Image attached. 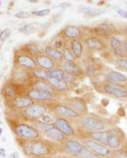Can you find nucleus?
Listing matches in <instances>:
<instances>
[{
  "mask_svg": "<svg viewBox=\"0 0 127 158\" xmlns=\"http://www.w3.org/2000/svg\"><path fill=\"white\" fill-rule=\"evenodd\" d=\"M15 131L19 136L25 139H35L39 136V133L37 130L27 125H19L17 126Z\"/></svg>",
  "mask_w": 127,
  "mask_h": 158,
  "instance_id": "f257e3e1",
  "label": "nucleus"
},
{
  "mask_svg": "<svg viewBox=\"0 0 127 158\" xmlns=\"http://www.w3.org/2000/svg\"><path fill=\"white\" fill-rule=\"evenodd\" d=\"M81 125L84 128L91 130H100L104 128V125L103 122L92 117L83 118L81 120Z\"/></svg>",
  "mask_w": 127,
  "mask_h": 158,
  "instance_id": "f03ea898",
  "label": "nucleus"
},
{
  "mask_svg": "<svg viewBox=\"0 0 127 158\" xmlns=\"http://www.w3.org/2000/svg\"><path fill=\"white\" fill-rule=\"evenodd\" d=\"M46 107L42 104H36L33 106H31L25 110V113L30 118H40L43 116V114L46 111Z\"/></svg>",
  "mask_w": 127,
  "mask_h": 158,
  "instance_id": "7ed1b4c3",
  "label": "nucleus"
},
{
  "mask_svg": "<svg viewBox=\"0 0 127 158\" xmlns=\"http://www.w3.org/2000/svg\"><path fill=\"white\" fill-rule=\"evenodd\" d=\"M27 150L31 154L35 156H42L48 152V148L42 142H36L28 144L26 146Z\"/></svg>",
  "mask_w": 127,
  "mask_h": 158,
  "instance_id": "20e7f679",
  "label": "nucleus"
},
{
  "mask_svg": "<svg viewBox=\"0 0 127 158\" xmlns=\"http://www.w3.org/2000/svg\"><path fill=\"white\" fill-rule=\"evenodd\" d=\"M111 46L114 52L118 55L123 57L127 56L126 43H124L120 39L112 37L111 38Z\"/></svg>",
  "mask_w": 127,
  "mask_h": 158,
  "instance_id": "39448f33",
  "label": "nucleus"
},
{
  "mask_svg": "<svg viewBox=\"0 0 127 158\" xmlns=\"http://www.w3.org/2000/svg\"><path fill=\"white\" fill-rule=\"evenodd\" d=\"M28 96L29 98L37 100H48L52 98V92L41 89H34L29 91Z\"/></svg>",
  "mask_w": 127,
  "mask_h": 158,
  "instance_id": "423d86ee",
  "label": "nucleus"
},
{
  "mask_svg": "<svg viewBox=\"0 0 127 158\" xmlns=\"http://www.w3.org/2000/svg\"><path fill=\"white\" fill-rule=\"evenodd\" d=\"M85 145L87 148L91 149L97 155L104 156L109 154V150L106 146H103V145L102 144H100L95 141L90 140H86L85 142Z\"/></svg>",
  "mask_w": 127,
  "mask_h": 158,
  "instance_id": "0eeeda50",
  "label": "nucleus"
},
{
  "mask_svg": "<svg viewBox=\"0 0 127 158\" xmlns=\"http://www.w3.org/2000/svg\"><path fill=\"white\" fill-rule=\"evenodd\" d=\"M57 128H58L61 132L66 135H72L74 134L73 129L69 123L63 118H58L55 122Z\"/></svg>",
  "mask_w": 127,
  "mask_h": 158,
  "instance_id": "6e6552de",
  "label": "nucleus"
},
{
  "mask_svg": "<svg viewBox=\"0 0 127 158\" xmlns=\"http://www.w3.org/2000/svg\"><path fill=\"white\" fill-rule=\"evenodd\" d=\"M105 90L107 93L113 95L116 98H126L127 96V92L118 86L114 85H107L105 87Z\"/></svg>",
  "mask_w": 127,
  "mask_h": 158,
  "instance_id": "1a4fd4ad",
  "label": "nucleus"
},
{
  "mask_svg": "<svg viewBox=\"0 0 127 158\" xmlns=\"http://www.w3.org/2000/svg\"><path fill=\"white\" fill-rule=\"evenodd\" d=\"M64 71L71 75H80L82 73V70L78 64L71 62H66L63 64Z\"/></svg>",
  "mask_w": 127,
  "mask_h": 158,
  "instance_id": "9d476101",
  "label": "nucleus"
},
{
  "mask_svg": "<svg viewBox=\"0 0 127 158\" xmlns=\"http://www.w3.org/2000/svg\"><path fill=\"white\" fill-rule=\"evenodd\" d=\"M56 112L65 117L76 118L78 116V113L74 110L64 106H58L55 108Z\"/></svg>",
  "mask_w": 127,
  "mask_h": 158,
  "instance_id": "9b49d317",
  "label": "nucleus"
},
{
  "mask_svg": "<svg viewBox=\"0 0 127 158\" xmlns=\"http://www.w3.org/2000/svg\"><path fill=\"white\" fill-rule=\"evenodd\" d=\"M36 61L41 67L46 70H50L54 67L53 60L48 57L44 56H38L36 58Z\"/></svg>",
  "mask_w": 127,
  "mask_h": 158,
  "instance_id": "f8f14e48",
  "label": "nucleus"
},
{
  "mask_svg": "<svg viewBox=\"0 0 127 158\" xmlns=\"http://www.w3.org/2000/svg\"><path fill=\"white\" fill-rule=\"evenodd\" d=\"M88 48L95 50H102L104 48V43L97 37H90L86 40Z\"/></svg>",
  "mask_w": 127,
  "mask_h": 158,
  "instance_id": "ddd939ff",
  "label": "nucleus"
},
{
  "mask_svg": "<svg viewBox=\"0 0 127 158\" xmlns=\"http://www.w3.org/2000/svg\"><path fill=\"white\" fill-rule=\"evenodd\" d=\"M47 81L51 85L59 90H65L68 89L67 83L64 80L53 77H48Z\"/></svg>",
  "mask_w": 127,
  "mask_h": 158,
  "instance_id": "4468645a",
  "label": "nucleus"
},
{
  "mask_svg": "<svg viewBox=\"0 0 127 158\" xmlns=\"http://www.w3.org/2000/svg\"><path fill=\"white\" fill-rule=\"evenodd\" d=\"M66 147L70 152L75 154H80L83 149L82 145L75 140H69L67 142Z\"/></svg>",
  "mask_w": 127,
  "mask_h": 158,
  "instance_id": "2eb2a0df",
  "label": "nucleus"
},
{
  "mask_svg": "<svg viewBox=\"0 0 127 158\" xmlns=\"http://www.w3.org/2000/svg\"><path fill=\"white\" fill-rule=\"evenodd\" d=\"M45 134L49 138L57 141H62L64 139V136L61 131L56 128H53L45 131Z\"/></svg>",
  "mask_w": 127,
  "mask_h": 158,
  "instance_id": "dca6fc26",
  "label": "nucleus"
},
{
  "mask_svg": "<svg viewBox=\"0 0 127 158\" xmlns=\"http://www.w3.org/2000/svg\"><path fill=\"white\" fill-rule=\"evenodd\" d=\"M90 136L95 140L100 142L101 143L105 144L107 143L109 134L106 131H96V132H92L90 134Z\"/></svg>",
  "mask_w": 127,
  "mask_h": 158,
  "instance_id": "f3484780",
  "label": "nucleus"
},
{
  "mask_svg": "<svg viewBox=\"0 0 127 158\" xmlns=\"http://www.w3.org/2000/svg\"><path fill=\"white\" fill-rule=\"evenodd\" d=\"M19 63L25 67L33 68L36 66L35 61L31 58L26 56H20L17 58Z\"/></svg>",
  "mask_w": 127,
  "mask_h": 158,
  "instance_id": "a211bd4d",
  "label": "nucleus"
},
{
  "mask_svg": "<svg viewBox=\"0 0 127 158\" xmlns=\"http://www.w3.org/2000/svg\"><path fill=\"white\" fill-rule=\"evenodd\" d=\"M14 103L17 107L19 108H23L31 106L33 104V101L31 98H19L15 99Z\"/></svg>",
  "mask_w": 127,
  "mask_h": 158,
  "instance_id": "6ab92c4d",
  "label": "nucleus"
},
{
  "mask_svg": "<svg viewBox=\"0 0 127 158\" xmlns=\"http://www.w3.org/2000/svg\"><path fill=\"white\" fill-rule=\"evenodd\" d=\"M95 32L99 35L107 37L111 34L112 30L109 25L107 24H101L95 29Z\"/></svg>",
  "mask_w": 127,
  "mask_h": 158,
  "instance_id": "aec40b11",
  "label": "nucleus"
},
{
  "mask_svg": "<svg viewBox=\"0 0 127 158\" xmlns=\"http://www.w3.org/2000/svg\"><path fill=\"white\" fill-rule=\"evenodd\" d=\"M71 48L74 55L76 58H80L82 55V44L78 40H74L71 42Z\"/></svg>",
  "mask_w": 127,
  "mask_h": 158,
  "instance_id": "412c9836",
  "label": "nucleus"
},
{
  "mask_svg": "<svg viewBox=\"0 0 127 158\" xmlns=\"http://www.w3.org/2000/svg\"><path fill=\"white\" fill-rule=\"evenodd\" d=\"M46 54L50 57H52L55 60H60L62 58V55L61 52L58 51L56 48L52 47H47L45 49Z\"/></svg>",
  "mask_w": 127,
  "mask_h": 158,
  "instance_id": "4be33fe9",
  "label": "nucleus"
},
{
  "mask_svg": "<svg viewBox=\"0 0 127 158\" xmlns=\"http://www.w3.org/2000/svg\"><path fill=\"white\" fill-rule=\"evenodd\" d=\"M65 35L69 38L78 37L81 35V31L74 26H69L65 30Z\"/></svg>",
  "mask_w": 127,
  "mask_h": 158,
  "instance_id": "5701e85b",
  "label": "nucleus"
},
{
  "mask_svg": "<svg viewBox=\"0 0 127 158\" xmlns=\"http://www.w3.org/2000/svg\"><path fill=\"white\" fill-rule=\"evenodd\" d=\"M37 30V26L34 23H28L19 29L20 33H22L25 35H29L34 32Z\"/></svg>",
  "mask_w": 127,
  "mask_h": 158,
  "instance_id": "b1692460",
  "label": "nucleus"
},
{
  "mask_svg": "<svg viewBox=\"0 0 127 158\" xmlns=\"http://www.w3.org/2000/svg\"><path fill=\"white\" fill-rule=\"evenodd\" d=\"M107 77L111 81L116 82H125L126 81V77L122 73L118 72H111L108 75Z\"/></svg>",
  "mask_w": 127,
  "mask_h": 158,
  "instance_id": "393cba45",
  "label": "nucleus"
},
{
  "mask_svg": "<svg viewBox=\"0 0 127 158\" xmlns=\"http://www.w3.org/2000/svg\"><path fill=\"white\" fill-rule=\"evenodd\" d=\"M22 50L25 52H26V53L31 55H36L40 52L37 47L36 45L33 44H28L25 45L22 48Z\"/></svg>",
  "mask_w": 127,
  "mask_h": 158,
  "instance_id": "a878e982",
  "label": "nucleus"
},
{
  "mask_svg": "<svg viewBox=\"0 0 127 158\" xmlns=\"http://www.w3.org/2000/svg\"><path fill=\"white\" fill-rule=\"evenodd\" d=\"M107 144L111 148H117L120 146V140L116 135L110 134L108 137Z\"/></svg>",
  "mask_w": 127,
  "mask_h": 158,
  "instance_id": "bb28decb",
  "label": "nucleus"
},
{
  "mask_svg": "<svg viewBox=\"0 0 127 158\" xmlns=\"http://www.w3.org/2000/svg\"><path fill=\"white\" fill-rule=\"evenodd\" d=\"M85 13L90 16L96 17L100 15H103L105 13V10L102 8H89L85 11Z\"/></svg>",
  "mask_w": 127,
  "mask_h": 158,
  "instance_id": "cd10ccee",
  "label": "nucleus"
},
{
  "mask_svg": "<svg viewBox=\"0 0 127 158\" xmlns=\"http://www.w3.org/2000/svg\"><path fill=\"white\" fill-rule=\"evenodd\" d=\"M48 77H53L61 80H64V73L60 69H56L52 71L48 72Z\"/></svg>",
  "mask_w": 127,
  "mask_h": 158,
  "instance_id": "c85d7f7f",
  "label": "nucleus"
},
{
  "mask_svg": "<svg viewBox=\"0 0 127 158\" xmlns=\"http://www.w3.org/2000/svg\"><path fill=\"white\" fill-rule=\"evenodd\" d=\"M14 77L19 81H26L29 77L26 72L22 70H17L14 73Z\"/></svg>",
  "mask_w": 127,
  "mask_h": 158,
  "instance_id": "c756f323",
  "label": "nucleus"
},
{
  "mask_svg": "<svg viewBox=\"0 0 127 158\" xmlns=\"http://www.w3.org/2000/svg\"><path fill=\"white\" fill-rule=\"evenodd\" d=\"M80 156L82 158H100L97 154L85 148H83L82 151L80 154Z\"/></svg>",
  "mask_w": 127,
  "mask_h": 158,
  "instance_id": "7c9ffc66",
  "label": "nucleus"
},
{
  "mask_svg": "<svg viewBox=\"0 0 127 158\" xmlns=\"http://www.w3.org/2000/svg\"><path fill=\"white\" fill-rule=\"evenodd\" d=\"M72 106L74 108L77 109L80 111H84L86 110V107L85 104L81 100H76L72 102Z\"/></svg>",
  "mask_w": 127,
  "mask_h": 158,
  "instance_id": "2f4dec72",
  "label": "nucleus"
},
{
  "mask_svg": "<svg viewBox=\"0 0 127 158\" xmlns=\"http://www.w3.org/2000/svg\"><path fill=\"white\" fill-rule=\"evenodd\" d=\"M63 56H64V57L65 60L68 61L69 62L72 63L73 61H75V58H74L73 55L71 53V51L68 48H66L64 50Z\"/></svg>",
  "mask_w": 127,
  "mask_h": 158,
  "instance_id": "473e14b6",
  "label": "nucleus"
},
{
  "mask_svg": "<svg viewBox=\"0 0 127 158\" xmlns=\"http://www.w3.org/2000/svg\"><path fill=\"white\" fill-rule=\"evenodd\" d=\"M33 73L36 77L42 79H48V72L41 70H36L33 72Z\"/></svg>",
  "mask_w": 127,
  "mask_h": 158,
  "instance_id": "72a5a7b5",
  "label": "nucleus"
},
{
  "mask_svg": "<svg viewBox=\"0 0 127 158\" xmlns=\"http://www.w3.org/2000/svg\"><path fill=\"white\" fill-rule=\"evenodd\" d=\"M35 86L37 89H41L48 90L50 92H51V90H52V89H51V87L50 85H48L47 84H46L43 82H42V81L36 82L35 83Z\"/></svg>",
  "mask_w": 127,
  "mask_h": 158,
  "instance_id": "f704fd0d",
  "label": "nucleus"
},
{
  "mask_svg": "<svg viewBox=\"0 0 127 158\" xmlns=\"http://www.w3.org/2000/svg\"><path fill=\"white\" fill-rule=\"evenodd\" d=\"M5 94L8 97H12L16 94V90L14 87H7L5 89Z\"/></svg>",
  "mask_w": 127,
  "mask_h": 158,
  "instance_id": "c9c22d12",
  "label": "nucleus"
},
{
  "mask_svg": "<svg viewBox=\"0 0 127 158\" xmlns=\"http://www.w3.org/2000/svg\"><path fill=\"white\" fill-rule=\"evenodd\" d=\"M50 10L48 9H45V10H42L39 11H32V14L38 16V17H44L50 14Z\"/></svg>",
  "mask_w": 127,
  "mask_h": 158,
  "instance_id": "e433bc0d",
  "label": "nucleus"
},
{
  "mask_svg": "<svg viewBox=\"0 0 127 158\" xmlns=\"http://www.w3.org/2000/svg\"><path fill=\"white\" fill-rule=\"evenodd\" d=\"M11 32L10 29H5L2 32L1 35H0V40H1V42L2 43L7 40V38L11 34Z\"/></svg>",
  "mask_w": 127,
  "mask_h": 158,
  "instance_id": "4c0bfd02",
  "label": "nucleus"
},
{
  "mask_svg": "<svg viewBox=\"0 0 127 158\" xmlns=\"http://www.w3.org/2000/svg\"><path fill=\"white\" fill-rule=\"evenodd\" d=\"M37 127H39L40 128L43 130L44 131H48L50 129H52L53 128H54V125L53 124L51 123H40L39 124L37 125Z\"/></svg>",
  "mask_w": 127,
  "mask_h": 158,
  "instance_id": "58836bf2",
  "label": "nucleus"
},
{
  "mask_svg": "<svg viewBox=\"0 0 127 158\" xmlns=\"http://www.w3.org/2000/svg\"><path fill=\"white\" fill-rule=\"evenodd\" d=\"M15 16L17 18L19 19H28L31 16V14H29V12L27 11H19L17 14H16L15 15Z\"/></svg>",
  "mask_w": 127,
  "mask_h": 158,
  "instance_id": "ea45409f",
  "label": "nucleus"
},
{
  "mask_svg": "<svg viewBox=\"0 0 127 158\" xmlns=\"http://www.w3.org/2000/svg\"><path fill=\"white\" fill-rule=\"evenodd\" d=\"M116 63L122 69L127 70V60L124 59H118L116 60Z\"/></svg>",
  "mask_w": 127,
  "mask_h": 158,
  "instance_id": "a19ab883",
  "label": "nucleus"
},
{
  "mask_svg": "<svg viewBox=\"0 0 127 158\" xmlns=\"http://www.w3.org/2000/svg\"><path fill=\"white\" fill-rule=\"evenodd\" d=\"M95 72V68L94 65H89L86 69V74L89 77H92Z\"/></svg>",
  "mask_w": 127,
  "mask_h": 158,
  "instance_id": "79ce46f5",
  "label": "nucleus"
},
{
  "mask_svg": "<svg viewBox=\"0 0 127 158\" xmlns=\"http://www.w3.org/2000/svg\"><path fill=\"white\" fill-rule=\"evenodd\" d=\"M117 13L121 17L127 19V11L123 9H118L117 10Z\"/></svg>",
  "mask_w": 127,
  "mask_h": 158,
  "instance_id": "37998d69",
  "label": "nucleus"
},
{
  "mask_svg": "<svg viewBox=\"0 0 127 158\" xmlns=\"http://www.w3.org/2000/svg\"><path fill=\"white\" fill-rule=\"evenodd\" d=\"M54 45L56 48H60L62 46V42L61 41H57L55 42Z\"/></svg>",
  "mask_w": 127,
  "mask_h": 158,
  "instance_id": "c03bdc74",
  "label": "nucleus"
},
{
  "mask_svg": "<svg viewBox=\"0 0 127 158\" xmlns=\"http://www.w3.org/2000/svg\"><path fill=\"white\" fill-rule=\"evenodd\" d=\"M43 120L46 122V123H49V122H51V118L49 117V116H43Z\"/></svg>",
  "mask_w": 127,
  "mask_h": 158,
  "instance_id": "a18cd8bd",
  "label": "nucleus"
},
{
  "mask_svg": "<svg viewBox=\"0 0 127 158\" xmlns=\"http://www.w3.org/2000/svg\"><path fill=\"white\" fill-rule=\"evenodd\" d=\"M0 155H1L2 157H5L6 156V153H5V151L2 148L0 149Z\"/></svg>",
  "mask_w": 127,
  "mask_h": 158,
  "instance_id": "49530a36",
  "label": "nucleus"
},
{
  "mask_svg": "<svg viewBox=\"0 0 127 158\" xmlns=\"http://www.w3.org/2000/svg\"><path fill=\"white\" fill-rule=\"evenodd\" d=\"M10 158H18V157H18V154H17V153H16V152L11 154L10 155Z\"/></svg>",
  "mask_w": 127,
  "mask_h": 158,
  "instance_id": "de8ad7c7",
  "label": "nucleus"
},
{
  "mask_svg": "<svg viewBox=\"0 0 127 158\" xmlns=\"http://www.w3.org/2000/svg\"><path fill=\"white\" fill-rule=\"evenodd\" d=\"M28 2H29L30 3H37L38 1H37V0H30V1Z\"/></svg>",
  "mask_w": 127,
  "mask_h": 158,
  "instance_id": "09e8293b",
  "label": "nucleus"
},
{
  "mask_svg": "<svg viewBox=\"0 0 127 158\" xmlns=\"http://www.w3.org/2000/svg\"><path fill=\"white\" fill-rule=\"evenodd\" d=\"M0 130H1V133H0V135H2V132H3V130H2V128H0Z\"/></svg>",
  "mask_w": 127,
  "mask_h": 158,
  "instance_id": "8fccbe9b",
  "label": "nucleus"
},
{
  "mask_svg": "<svg viewBox=\"0 0 127 158\" xmlns=\"http://www.w3.org/2000/svg\"><path fill=\"white\" fill-rule=\"evenodd\" d=\"M126 50H127V43H126Z\"/></svg>",
  "mask_w": 127,
  "mask_h": 158,
  "instance_id": "3c124183",
  "label": "nucleus"
},
{
  "mask_svg": "<svg viewBox=\"0 0 127 158\" xmlns=\"http://www.w3.org/2000/svg\"><path fill=\"white\" fill-rule=\"evenodd\" d=\"M126 34H127V27H126Z\"/></svg>",
  "mask_w": 127,
  "mask_h": 158,
  "instance_id": "603ef678",
  "label": "nucleus"
}]
</instances>
